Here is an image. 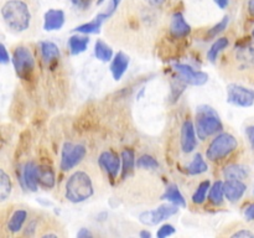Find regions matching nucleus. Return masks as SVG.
Returning <instances> with one entry per match:
<instances>
[{
  "instance_id": "obj_10",
  "label": "nucleus",
  "mask_w": 254,
  "mask_h": 238,
  "mask_svg": "<svg viewBox=\"0 0 254 238\" xmlns=\"http://www.w3.org/2000/svg\"><path fill=\"white\" fill-rule=\"evenodd\" d=\"M176 71L180 73V77L186 82L188 84H192V86H203L207 83L208 74L202 71H196L189 64H175Z\"/></svg>"
},
{
  "instance_id": "obj_3",
  "label": "nucleus",
  "mask_w": 254,
  "mask_h": 238,
  "mask_svg": "<svg viewBox=\"0 0 254 238\" xmlns=\"http://www.w3.org/2000/svg\"><path fill=\"white\" fill-rule=\"evenodd\" d=\"M94 192V186L88 173L78 170L72 174L66 182L64 195L69 202L78 203L88 200Z\"/></svg>"
},
{
  "instance_id": "obj_4",
  "label": "nucleus",
  "mask_w": 254,
  "mask_h": 238,
  "mask_svg": "<svg viewBox=\"0 0 254 238\" xmlns=\"http://www.w3.org/2000/svg\"><path fill=\"white\" fill-rule=\"evenodd\" d=\"M222 129V121L215 109L207 106L198 107L196 112V133L198 139L206 140L208 136L218 133Z\"/></svg>"
},
{
  "instance_id": "obj_16",
  "label": "nucleus",
  "mask_w": 254,
  "mask_h": 238,
  "mask_svg": "<svg viewBox=\"0 0 254 238\" xmlns=\"http://www.w3.org/2000/svg\"><path fill=\"white\" fill-rule=\"evenodd\" d=\"M64 24V12L61 9H50L44 17V29L46 31L60 30Z\"/></svg>"
},
{
  "instance_id": "obj_1",
  "label": "nucleus",
  "mask_w": 254,
  "mask_h": 238,
  "mask_svg": "<svg viewBox=\"0 0 254 238\" xmlns=\"http://www.w3.org/2000/svg\"><path fill=\"white\" fill-rule=\"evenodd\" d=\"M0 16L5 26L14 34H24L31 29L34 16L26 0H5L0 6Z\"/></svg>"
},
{
  "instance_id": "obj_25",
  "label": "nucleus",
  "mask_w": 254,
  "mask_h": 238,
  "mask_svg": "<svg viewBox=\"0 0 254 238\" xmlns=\"http://www.w3.org/2000/svg\"><path fill=\"white\" fill-rule=\"evenodd\" d=\"M89 44V39L87 36H79V35H74L71 36L68 40V47L71 50L72 55L82 54L87 50V46Z\"/></svg>"
},
{
  "instance_id": "obj_28",
  "label": "nucleus",
  "mask_w": 254,
  "mask_h": 238,
  "mask_svg": "<svg viewBox=\"0 0 254 238\" xmlns=\"http://www.w3.org/2000/svg\"><path fill=\"white\" fill-rule=\"evenodd\" d=\"M207 170H208V166L201 154H196L193 160L191 161V164L188 168L189 174H191V175H200V174L206 173Z\"/></svg>"
},
{
  "instance_id": "obj_22",
  "label": "nucleus",
  "mask_w": 254,
  "mask_h": 238,
  "mask_svg": "<svg viewBox=\"0 0 254 238\" xmlns=\"http://www.w3.org/2000/svg\"><path fill=\"white\" fill-rule=\"evenodd\" d=\"M37 181H39V185L42 186V187L52 188L55 186V182H56L54 170L47 165L39 166V170H37Z\"/></svg>"
},
{
  "instance_id": "obj_9",
  "label": "nucleus",
  "mask_w": 254,
  "mask_h": 238,
  "mask_svg": "<svg viewBox=\"0 0 254 238\" xmlns=\"http://www.w3.org/2000/svg\"><path fill=\"white\" fill-rule=\"evenodd\" d=\"M227 99L235 106L247 108L254 103V91L240 84L231 83L227 86Z\"/></svg>"
},
{
  "instance_id": "obj_42",
  "label": "nucleus",
  "mask_w": 254,
  "mask_h": 238,
  "mask_svg": "<svg viewBox=\"0 0 254 238\" xmlns=\"http://www.w3.org/2000/svg\"><path fill=\"white\" fill-rule=\"evenodd\" d=\"M146 1H148L151 6L159 7V6H161L163 4H165L166 0H146Z\"/></svg>"
},
{
  "instance_id": "obj_30",
  "label": "nucleus",
  "mask_w": 254,
  "mask_h": 238,
  "mask_svg": "<svg viewBox=\"0 0 254 238\" xmlns=\"http://www.w3.org/2000/svg\"><path fill=\"white\" fill-rule=\"evenodd\" d=\"M102 22H103V20L97 15L96 19L92 20L91 22H87V24L79 25V26H77L74 29V31L81 32V34H97L99 31V29H101Z\"/></svg>"
},
{
  "instance_id": "obj_46",
  "label": "nucleus",
  "mask_w": 254,
  "mask_h": 238,
  "mask_svg": "<svg viewBox=\"0 0 254 238\" xmlns=\"http://www.w3.org/2000/svg\"><path fill=\"white\" fill-rule=\"evenodd\" d=\"M103 1H104V0H97V2H98V4H102Z\"/></svg>"
},
{
  "instance_id": "obj_47",
  "label": "nucleus",
  "mask_w": 254,
  "mask_h": 238,
  "mask_svg": "<svg viewBox=\"0 0 254 238\" xmlns=\"http://www.w3.org/2000/svg\"><path fill=\"white\" fill-rule=\"evenodd\" d=\"M252 36L254 37V30H253V32H252Z\"/></svg>"
},
{
  "instance_id": "obj_17",
  "label": "nucleus",
  "mask_w": 254,
  "mask_h": 238,
  "mask_svg": "<svg viewBox=\"0 0 254 238\" xmlns=\"http://www.w3.org/2000/svg\"><path fill=\"white\" fill-rule=\"evenodd\" d=\"M37 170L39 166L34 161H27L22 170V178H24V183L30 191H36L37 186H39V181H37Z\"/></svg>"
},
{
  "instance_id": "obj_14",
  "label": "nucleus",
  "mask_w": 254,
  "mask_h": 238,
  "mask_svg": "<svg viewBox=\"0 0 254 238\" xmlns=\"http://www.w3.org/2000/svg\"><path fill=\"white\" fill-rule=\"evenodd\" d=\"M223 191L225 196L231 202L241 200L247 191V186L242 180H236V178H227L226 182H223Z\"/></svg>"
},
{
  "instance_id": "obj_12",
  "label": "nucleus",
  "mask_w": 254,
  "mask_h": 238,
  "mask_svg": "<svg viewBox=\"0 0 254 238\" xmlns=\"http://www.w3.org/2000/svg\"><path fill=\"white\" fill-rule=\"evenodd\" d=\"M197 145V136H196V128L191 120L184 121L181 128V149L184 153H192Z\"/></svg>"
},
{
  "instance_id": "obj_2",
  "label": "nucleus",
  "mask_w": 254,
  "mask_h": 238,
  "mask_svg": "<svg viewBox=\"0 0 254 238\" xmlns=\"http://www.w3.org/2000/svg\"><path fill=\"white\" fill-rule=\"evenodd\" d=\"M30 218L29 207L24 205L0 206V237L15 236L24 230Z\"/></svg>"
},
{
  "instance_id": "obj_21",
  "label": "nucleus",
  "mask_w": 254,
  "mask_h": 238,
  "mask_svg": "<svg viewBox=\"0 0 254 238\" xmlns=\"http://www.w3.org/2000/svg\"><path fill=\"white\" fill-rule=\"evenodd\" d=\"M122 178H126L127 176L130 175L134 170V166L136 165L135 154L133 149H124L122 151Z\"/></svg>"
},
{
  "instance_id": "obj_23",
  "label": "nucleus",
  "mask_w": 254,
  "mask_h": 238,
  "mask_svg": "<svg viewBox=\"0 0 254 238\" xmlns=\"http://www.w3.org/2000/svg\"><path fill=\"white\" fill-rule=\"evenodd\" d=\"M12 191V181L9 174L0 169V202L7 200L9 196L11 195Z\"/></svg>"
},
{
  "instance_id": "obj_19",
  "label": "nucleus",
  "mask_w": 254,
  "mask_h": 238,
  "mask_svg": "<svg viewBox=\"0 0 254 238\" xmlns=\"http://www.w3.org/2000/svg\"><path fill=\"white\" fill-rule=\"evenodd\" d=\"M223 176L226 178L246 180L250 176V168L241 164H231L223 169Z\"/></svg>"
},
{
  "instance_id": "obj_15",
  "label": "nucleus",
  "mask_w": 254,
  "mask_h": 238,
  "mask_svg": "<svg viewBox=\"0 0 254 238\" xmlns=\"http://www.w3.org/2000/svg\"><path fill=\"white\" fill-rule=\"evenodd\" d=\"M170 32L175 39H181V37L188 36L191 32V26L186 22L185 17L180 11L175 12L171 17Z\"/></svg>"
},
{
  "instance_id": "obj_24",
  "label": "nucleus",
  "mask_w": 254,
  "mask_h": 238,
  "mask_svg": "<svg viewBox=\"0 0 254 238\" xmlns=\"http://www.w3.org/2000/svg\"><path fill=\"white\" fill-rule=\"evenodd\" d=\"M163 198L170 201V202H173L174 205H178L179 207H185L186 206V201H185V198H184L183 193L180 192V190H179L178 186L174 185V183L173 185L168 186V188H166Z\"/></svg>"
},
{
  "instance_id": "obj_32",
  "label": "nucleus",
  "mask_w": 254,
  "mask_h": 238,
  "mask_svg": "<svg viewBox=\"0 0 254 238\" xmlns=\"http://www.w3.org/2000/svg\"><path fill=\"white\" fill-rule=\"evenodd\" d=\"M136 166L141 169H158L159 163L154 156L145 154L136 160Z\"/></svg>"
},
{
  "instance_id": "obj_44",
  "label": "nucleus",
  "mask_w": 254,
  "mask_h": 238,
  "mask_svg": "<svg viewBox=\"0 0 254 238\" xmlns=\"http://www.w3.org/2000/svg\"><path fill=\"white\" fill-rule=\"evenodd\" d=\"M248 11H250V14L254 16V0H250L248 1Z\"/></svg>"
},
{
  "instance_id": "obj_45",
  "label": "nucleus",
  "mask_w": 254,
  "mask_h": 238,
  "mask_svg": "<svg viewBox=\"0 0 254 238\" xmlns=\"http://www.w3.org/2000/svg\"><path fill=\"white\" fill-rule=\"evenodd\" d=\"M140 237L141 238H150L151 237V233L148 232V231H141V232H140Z\"/></svg>"
},
{
  "instance_id": "obj_5",
  "label": "nucleus",
  "mask_w": 254,
  "mask_h": 238,
  "mask_svg": "<svg viewBox=\"0 0 254 238\" xmlns=\"http://www.w3.org/2000/svg\"><path fill=\"white\" fill-rule=\"evenodd\" d=\"M238 141L232 134L221 133L213 139L206 150V158L210 161H220L227 158L231 153L237 149Z\"/></svg>"
},
{
  "instance_id": "obj_31",
  "label": "nucleus",
  "mask_w": 254,
  "mask_h": 238,
  "mask_svg": "<svg viewBox=\"0 0 254 238\" xmlns=\"http://www.w3.org/2000/svg\"><path fill=\"white\" fill-rule=\"evenodd\" d=\"M210 180H205L202 182H200V185L197 186V188H196L195 193L192 196V202L195 205H201V203L205 202L206 195H207V191L210 190Z\"/></svg>"
},
{
  "instance_id": "obj_38",
  "label": "nucleus",
  "mask_w": 254,
  "mask_h": 238,
  "mask_svg": "<svg viewBox=\"0 0 254 238\" xmlns=\"http://www.w3.org/2000/svg\"><path fill=\"white\" fill-rule=\"evenodd\" d=\"M10 61L9 54L2 44H0V63H7Z\"/></svg>"
},
{
  "instance_id": "obj_26",
  "label": "nucleus",
  "mask_w": 254,
  "mask_h": 238,
  "mask_svg": "<svg viewBox=\"0 0 254 238\" xmlns=\"http://www.w3.org/2000/svg\"><path fill=\"white\" fill-rule=\"evenodd\" d=\"M94 55L98 60L103 62L111 61L112 57H113V50L111 49V46L106 44L102 40H97L96 45H94Z\"/></svg>"
},
{
  "instance_id": "obj_36",
  "label": "nucleus",
  "mask_w": 254,
  "mask_h": 238,
  "mask_svg": "<svg viewBox=\"0 0 254 238\" xmlns=\"http://www.w3.org/2000/svg\"><path fill=\"white\" fill-rule=\"evenodd\" d=\"M73 6L78 10H88L93 0H71Z\"/></svg>"
},
{
  "instance_id": "obj_33",
  "label": "nucleus",
  "mask_w": 254,
  "mask_h": 238,
  "mask_svg": "<svg viewBox=\"0 0 254 238\" xmlns=\"http://www.w3.org/2000/svg\"><path fill=\"white\" fill-rule=\"evenodd\" d=\"M228 21H230V17H228V16L223 17V19L221 20V21L218 22L217 25H215V26L211 27V29L208 30V32H207V35H206V37H207V39H215V37L217 36L218 34H221V32L225 31V30L227 29Z\"/></svg>"
},
{
  "instance_id": "obj_34",
  "label": "nucleus",
  "mask_w": 254,
  "mask_h": 238,
  "mask_svg": "<svg viewBox=\"0 0 254 238\" xmlns=\"http://www.w3.org/2000/svg\"><path fill=\"white\" fill-rule=\"evenodd\" d=\"M119 4H121V0H111V1H109L108 7H107V9H106V11L101 12V14H98V15L103 20H107V19H108V17H111L112 15H113L114 12L117 11V10H118Z\"/></svg>"
},
{
  "instance_id": "obj_18",
  "label": "nucleus",
  "mask_w": 254,
  "mask_h": 238,
  "mask_svg": "<svg viewBox=\"0 0 254 238\" xmlns=\"http://www.w3.org/2000/svg\"><path fill=\"white\" fill-rule=\"evenodd\" d=\"M129 66V57L127 56L124 52H118V54L114 56L113 61H112L111 64V72L113 74V78L116 81H119V79L123 77V74L126 73L127 68Z\"/></svg>"
},
{
  "instance_id": "obj_39",
  "label": "nucleus",
  "mask_w": 254,
  "mask_h": 238,
  "mask_svg": "<svg viewBox=\"0 0 254 238\" xmlns=\"http://www.w3.org/2000/svg\"><path fill=\"white\" fill-rule=\"evenodd\" d=\"M246 134H247V138L248 140H250L251 146L254 149V125L247 126V129H246Z\"/></svg>"
},
{
  "instance_id": "obj_6",
  "label": "nucleus",
  "mask_w": 254,
  "mask_h": 238,
  "mask_svg": "<svg viewBox=\"0 0 254 238\" xmlns=\"http://www.w3.org/2000/svg\"><path fill=\"white\" fill-rule=\"evenodd\" d=\"M12 64L16 74L21 79H30L35 69V57L26 46H17L12 51Z\"/></svg>"
},
{
  "instance_id": "obj_43",
  "label": "nucleus",
  "mask_w": 254,
  "mask_h": 238,
  "mask_svg": "<svg viewBox=\"0 0 254 238\" xmlns=\"http://www.w3.org/2000/svg\"><path fill=\"white\" fill-rule=\"evenodd\" d=\"M215 2L217 4L218 7H221V9H226V7L228 6L230 0H215Z\"/></svg>"
},
{
  "instance_id": "obj_13",
  "label": "nucleus",
  "mask_w": 254,
  "mask_h": 238,
  "mask_svg": "<svg viewBox=\"0 0 254 238\" xmlns=\"http://www.w3.org/2000/svg\"><path fill=\"white\" fill-rule=\"evenodd\" d=\"M235 60L242 69L254 66V42H247L241 46H236Z\"/></svg>"
},
{
  "instance_id": "obj_27",
  "label": "nucleus",
  "mask_w": 254,
  "mask_h": 238,
  "mask_svg": "<svg viewBox=\"0 0 254 238\" xmlns=\"http://www.w3.org/2000/svg\"><path fill=\"white\" fill-rule=\"evenodd\" d=\"M223 196H225V191H223V181L218 180L216 181L210 187V195H208V200L211 203L215 206L222 205L223 202Z\"/></svg>"
},
{
  "instance_id": "obj_8",
  "label": "nucleus",
  "mask_w": 254,
  "mask_h": 238,
  "mask_svg": "<svg viewBox=\"0 0 254 238\" xmlns=\"http://www.w3.org/2000/svg\"><path fill=\"white\" fill-rule=\"evenodd\" d=\"M179 212L178 205H161L158 208L151 211H145V212L140 213L139 216V221L143 225L146 226H155L161 223L163 221L168 220L171 216L176 215Z\"/></svg>"
},
{
  "instance_id": "obj_37",
  "label": "nucleus",
  "mask_w": 254,
  "mask_h": 238,
  "mask_svg": "<svg viewBox=\"0 0 254 238\" xmlns=\"http://www.w3.org/2000/svg\"><path fill=\"white\" fill-rule=\"evenodd\" d=\"M231 237L233 238H254V233L251 232L250 230H246V228H243V230H240L237 231V232L232 233L231 235Z\"/></svg>"
},
{
  "instance_id": "obj_29",
  "label": "nucleus",
  "mask_w": 254,
  "mask_h": 238,
  "mask_svg": "<svg viewBox=\"0 0 254 238\" xmlns=\"http://www.w3.org/2000/svg\"><path fill=\"white\" fill-rule=\"evenodd\" d=\"M228 44H230V41H228L227 37H221V39L216 40V41L213 42L212 46H211V49L208 50L207 59L210 60L211 62L217 61L218 54H220L222 50H225L226 47L228 46Z\"/></svg>"
},
{
  "instance_id": "obj_35",
  "label": "nucleus",
  "mask_w": 254,
  "mask_h": 238,
  "mask_svg": "<svg viewBox=\"0 0 254 238\" xmlns=\"http://www.w3.org/2000/svg\"><path fill=\"white\" fill-rule=\"evenodd\" d=\"M174 233H175V228H174L173 225H164L159 228L156 236H158L159 238H165V237H169V236L174 235Z\"/></svg>"
},
{
  "instance_id": "obj_20",
  "label": "nucleus",
  "mask_w": 254,
  "mask_h": 238,
  "mask_svg": "<svg viewBox=\"0 0 254 238\" xmlns=\"http://www.w3.org/2000/svg\"><path fill=\"white\" fill-rule=\"evenodd\" d=\"M40 51H41L42 60L47 63L52 61H56L60 59V49L56 44L51 41H42L40 42Z\"/></svg>"
},
{
  "instance_id": "obj_11",
  "label": "nucleus",
  "mask_w": 254,
  "mask_h": 238,
  "mask_svg": "<svg viewBox=\"0 0 254 238\" xmlns=\"http://www.w3.org/2000/svg\"><path fill=\"white\" fill-rule=\"evenodd\" d=\"M121 160L122 159L114 151L107 150L99 155L98 163L99 166L108 174L111 180H114L121 170Z\"/></svg>"
},
{
  "instance_id": "obj_41",
  "label": "nucleus",
  "mask_w": 254,
  "mask_h": 238,
  "mask_svg": "<svg viewBox=\"0 0 254 238\" xmlns=\"http://www.w3.org/2000/svg\"><path fill=\"white\" fill-rule=\"evenodd\" d=\"M77 237H78V238H88V237H93V235H92L91 231L87 230V228H81V231L77 233Z\"/></svg>"
},
{
  "instance_id": "obj_7",
  "label": "nucleus",
  "mask_w": 254,
  "mask_h": 238,
  "mask_svg": "<svg viewBox=\"0 0 254 238\" xmlns=\"http://www.w3.org/2000/svg\"><path fill=\"white\" fill-rule=\"evenodd\" d=\"M87 154L86 146L81 145V144H73V143H66L62 149L61 155V169L64 171H69L78 165L82 160L84 159Z\"/></svg>"
},
{
  "instance_id": "obj_40",
  "label": "nucleus",
  "mask_w": 254,
  "mask_h": 238,
  "mask_svg": "<svg viewBox=\"0 0 254 238\" xmlns=\"http://www.w3.org/2000/svg\"><path fill=\"white\" fill-rule=\"evenodd\" d=\"M245 216L248 221H253L254 220V203L248 206L245 211Z\"/></svg>"
}]
</instances>
